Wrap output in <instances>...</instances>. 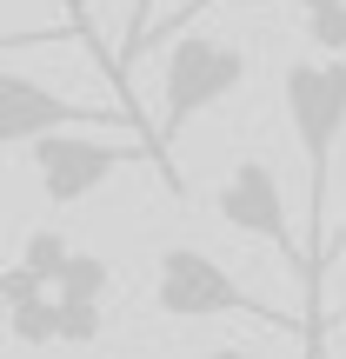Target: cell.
Segmentation results:
<instances>
[{
	"mask_svg": "<svg viewBox=\"0 0 346 359\" xmlns=\"http://www.w3.org/2000/svg\"><path fill=\"white\" fill-rule=\"evenodd\" d=\"M47 286H53L60 299H107V293H114V266L93 259V253H67V266L53 273Z\"/></svg>",
	"mask_w": 346,
	"mask_h": 359,
	"instance_id": "obj_6",
	"label": "cell"
},
{
	"mask_svg": "<svg viewBox=\"0 0 346 359\" xmlns=\"http://www.w3.org/2000/svg\"><path fill=\"white\" fill-rule=\"evenodd\" d=\"M326 326H346V306H340V313H326Z\"/></svg>",
	"mask_w": 346,
	"mask_h": 359,
	"instance_id": "obj_13",
	"label": "cell"
},
{
	"mask_svg": "<svg viewBox=\"0 0 346 359\" xmlns=\"http://www.w3.org/2000/svg\"><path fill=\"white\" fill-rule=\"evenodd\" d=\"M240 80H246V53L233 40H213V34L167 40V60H160V120H154L160 140H173L206 107H220Z\"/></svg>",
	"mask_w": 346,
	"mask_h": 359,
	"instance_id": "obj_3",
	"label": "cell"
},
{
	"mask_svg": "<svg viewBox=\"0 0 346 359\" xmlns=\"http://www.w3.org/2000/svg\"><path fill=\"white\" fill-rule=\"evenodd\" d=\"M154 20H160V0H133V13H127V34H120V67H127L133 53L147 47V34H154Z\"/></svg>",
	"mask_w": 346,
	"mask_h": 359,
	"instance_id": "obj_8",
	"label": "cell"
},
{
	"mask_svg": "<svg viewBox=\"0 0 346 359\" xmlns=\"http://www.w3.org/2000/svg\"><path fill=\"white\" fill-rule=\"evenodd\" d=\"M67 253H74V246H67V233H53V226H34V233H27V266H34V273H47V280H53V273H60L67 266Z\"/></svg>",
	"mask_w": 346,
	"mask_h": 359,
	"instance_id": "obj_7",
	"label": "cell"
},
{
	"mask_svg": "<svg viewBox=\"0 0 346 359\" xmlns=\"http://www.w3.org/2000/svg\"><path fill=\"white\" fill-rule=\"evenodd\" d=\"M127 120H120L114 107L60 100V93H47L40 80L13 74V67L0 74V140H7V147H34L40 133H60V127H127Z\"/></svg>",
	"mask_w": 346,
	"mask_h": 359,
	"instance_id": "obj_5",
	"label": "cell"
},
{
	"mask_svg": "<svg viewBox=\"0 0 346 359\" xmlns=\"http://www.w3.org/2000/svg\"><path fill=\"white\" fill-rule=\"evenodd\" d=\"M340 253H346V213H340V226H333V240H326V259H320V273H326V266H333V259H340Z\"/></svg>",
	"mask_w": 346,
	"mask_h": 359,
	"instance_id": "obj_10",
	"label": "cell"
},
{
	"mask_svg": "<svg viewBox=\"0 0 346 359\" xmlns=\"http://www.w3.org/2000/svg\"><path fill=\"white\" fill-rule=\"evenodd\" d=\"M34 173H40V193L53 206H80L87 193H100L127 160H160L167 167V140H100L87 127H60V133H40L34 147Z\"/></svg>",
	"mask_w": 346,
	"mask_h": 359,
	"instance_id": "obj_2",
	"label": "cell"
},
{
	"mask_svg": "<svg viewBox=\"0 0 346 359\" xmlns=\"http://www.w3.org/2000/svg\"><path fill=\"white\" fill-rule=\"evenodd\" d=\"M206 7H213V0H180V7L167 13V20H154V34H147V47H154V40H173V27H193V20H200Z\"/></svg>",
	"mask_w": 346,
	"mask_h": 359,
	"instance_id": "obj_9",
	"label": "cell"
},
{
	"mask_svg": "<svg viewBox=\"0 0 346 359\" xmlns=\"http://www.w3.org/2000/svg\"><path fill=\"white\" fill-rule=\"evenodd\" d=\"M154 306L167 320H260V326H280V333H307L313 339V320H293V313L253 299L213 253L200 246H167L154 259Z\"/></svg>",
	"mask_w": 346,
	"mask_h": 359,
	"instance_id": "obj_1",
	"label": "cell"
},
{
	"mask_svg": "<svg viewBox=\"0 0 346 359\" xmlns=\"http://www.w3.org/2000/svg\"><path fill=\"white\" fill-rule=\"evenodd\" d=\"M213 206H220V219H227L233 233H246V240H267V246H280V253L293 259L300 286H307V253L293 246V219H286V193H280V173H273L267 160H240V167H233L227 180H220Z\"/></svg>",
	"mask_w": 346,
	"mask_h": 359,
	"instance_id": "obj_4",
	"label": "cell"
},
{
	"mask_svg": "<svg viewBox=\"0 0 346 359\" xmlns=\"http://www.w3.org/2000/svg\"><path fill=\"white\" fill-rule=\"evenodd\" d=\"M206 359H253V353H246V346H213Z\"/></svg>",
	"mask_w": 346,
	"mask_h": 359,
	"instance_id": "obj_11",
	"label": "cell"
},
{
	"mask_svg": "<svg viewBox=\"0 0 346 359\" xmlns=\"http://www.w3.org/2000/svg\"><path fill=\"white\" fill-rule=\"evenodd\" d=\"M67 13H74V20H80V13H87V0H67Z\"/></svg>",
	"mask_w": 346,
	"mask_h": 359,
	"instance_id": "obj_12",
	"label": "cell"
}]
</instances>
